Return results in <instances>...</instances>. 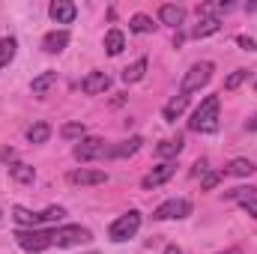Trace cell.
Masks as SVG:
<instances>
[{
  "instance_id": "1",
  "label": "cell",
  "mask_w": 257,
  "mask_h": 254,
  "mask_svg": "<svg viewBox=\"0 0 257 254\" xmlns=\"http://www.w3.org/2000/svg\"><path fill=\"white\" fill-rule=\"evenodd\" d=\"M218 108H221V99L218 96H206L194 108L192 120H189V129L192 132H200V135H212L218 129Z\"/></svg>"
},
{
  "instance_id": "2",
  "label": "cell",
  "mask_w": 257,
  "mask_h": 254,
  "mask_svg": "<svg viewBox=\"0 0 257 254\" xmlns=\"http://www.w3.org/2000/svg\"><path fill=\"white\" fill-rule=\"evenodd\" d=\"M12 218L21 224V227H39V224H45V221H63L66 218V209L63 206H48V209H42V212H30V209H24V206H12Z\"/></svg>"
},
{
  "instance_id": "3",
  "label": "cell",
  "mask_w": 257,
  "mask_h": 254,
  "mask_svg": "<svg viewBox=\"0 0 257 254\" xmlns=\"http://www.w3.org/2000/svg\"><path fill=\"white\" fill-rule=\"evenodd\" d=\"M212 72H215V66L209 63V60H200V63H194L192 69L186 72L183 84H180V93H183V96H189V93H197L200 87H206V84H209Z\"/></svg>"
},
{
  "instance_id": "4",
  "label": "cell",
  "mask_w": 257,
  "mask_h": 254,
  "mask_svg": "<svg viewBox=\"0 0 257 254\" xmlns=\"http://www.w3.org/2000/svg\"><path fill=\"white\" fill-rule=\"evenodd\" d=\"M15 242L24 248V251H45V248H51L54 245V236H51V230H39V227H33V230H18L15 233Z\"/></svg>"
},
{
  "instance_id": "5",
  "label": "cell",
  "mask_w": 257,
  "mask_h": 254,
  "mask_svg": "<svg viewBox=\"0 0 257 254\" xmlns=\"http://www.w3.org/2000/svg\"><path fill=\"white\" fill-rule=\"evenodd\" d=\"M138 227H141V212L138 209H128L126 215H120L108 227V236H111V242H126V239H132L138 233Z\"/></svg>"
},
{
  "instance_id": "6",
  "label": "cell",
  "mask_w": 257,
  "mask_h": 254,
  "mask_svg": "<svg viewBox=\"0 0 257 254\" xmlns=\"http://www.w3.org/2000/svg\"><path fill=\"white\" fill-rule=\"evenodd\" d=\"M51 236H54V245H57V248H72V245H84V242H90V230L81 227V224H63V227H54Z\"/></svg>"
},
{
  "instance_id": "7",
  "label": "cell",
  "mask_w": 257,
  "mask_h": 254,
  "mask_svg": "<svg viewBox=\"0 0 257 254\" xmlns=\"http://www.w3.org/2000/svg\"><path fill=\"white\" fill-rule=\"evenodd\" d=\"M186 215H192V203L186 197H171L153 212L156 221H171V218H186Z\"/></svg>"
},
{
  "instance_id": "8",
  "label": "cell",
  "mask_w": 257,
  "mask_h": 254,
  "mask_svg": "<svg viewBox=\"0 0 257 254\" xmlns=\"http://www.w3.org/2000/svg\"><path fill=\"white\" fill-rule=\"evenodd\" d=\"M105 153H108L105 141L102 138H93V135H87V138H81L75 144V159L78 162H93V159H102Z\"/></svg>"
},
{
  "instance_id": "9",
  "label": "cell",
  "mask_w": 257,
  "mask_h": 254,
  "mask_svg": "<svg viewBox=\"0 0 257 254\" xmlns=\"http://www.w3.org/2000/svg\"><path fill=\"white\" fill-rule=\"evenodd\" d=\"M227 197H230V200H239V206H242L248 215H254V218H257V189H254V186L230 189V191H227Z\"/></svg>"
},
{
  "instance_id": "10",
  "label": "cell",
  "mask_w": 257,
  "mask_h": 254,
  "mask_svg": "<svg viewBox=\"0 0 257 254\" xmlns=\"http://www.w3.org/2000/svg\"><path fill=\"white\" fill-rule=\"evenodd\" d=\"M174 171H177V165H174V162H165V165L153 168V171L141 180V186H144V189H159L162 183H168V180L174 177Z\"/></svg>"
},
{
  "instance_id": "11",
  "label": "cell",
  "mask_w": 257,
  "mask_h": 254,
  "mask_svg": "<svg viewBox=\"0 0 257 254\" xmlns=\"http://www.w3.org/2000/svg\"><path fill=\"white\" fill-rule=\"evenodd\" d=\"M66 180H69L72 186H102V183H108V174H105V171H90V168H81V171H72Z\"/></svg>"
},
{
  "instance_id": "12",
  "label": "cell",
  "mask_w": 257,
  "mask_h": 254,
  "mask_svg": "<svg viewBox=\"0 0 257 254\" xmlns=\"http://www.w3.org/2000/svg\"><path fill=\"white\" fill-rule=\"evenodd\" d=\"M111 87V78L105 75V72H90V75H84V81H81V90L87 93V96H99V93H105Z\"/></svg>"
},
{
  "instance_id": "13",
  "label": "cell",
  "mask_w": 257,
  "mask_h": 254,
  "mask_svg": "<svg viewBox=\"0 0 257 254\" xmlns=\"http://www.w3.org/2000/svg\"><path fill=\"white\" fill-rule=\"evenodd\" d=\"M48 15H51L57 24H72L75 15H78V9H75V3H69V0H54V3L48 6Z\"/></svg>"
},
{
  "instance_id": "14",
  "label": "cell",
  "mask_w": 257,
  "mask_h": 254,
  "mask_svg": "<svg viewBox=\"0 0 257 254\" xmlns=\"http://www.w3.org/2000/svg\"><path fill=\"white\" fill-rule=\"evenodd\" d=\"M141 144H144V138H128L123 144H117V147H108V153H105V159H128V156H135L138 150H141Z\"/></svg>"
},
{
  "instance_id": "15",
  "label": "cell",
  "mask_w": 257,
  "mask_h": 254,
  "mask_svg": "<svg viewBox=\"0 0 257 254\" xmlns=\"http://www.w3.org/2000/svg\"><path fill=\"white\" fill-rule=\"evenodd\" d=\"M66 45H69V33H66V30H51V33H45V39H42V51H45V54H60Z\"/></svg>"
},
{
  "instance_id": "16",
  "label": "cell",
  "mask_w": 257,
  "mask_h": 254,
  "mask_svg": "<svg viewBox=\"0 0 257 254\" xmlns=\"http://www.w3.org/2000/svg\"><path fill=\"white\" fill-rule=\"evenodd\" d=\"M159 18H162V24L183 27V21H186V9H183V6H174V3H165V6L159 9Z\"/></svg>"
},
{
  "instance_id": "17",
  "label": "cell",
  "mask_w": 257,
  "mask_h": 254,
  "mask_svg": "<svg viewBox=\"0 0 257 254\" xmlns=\"http://www.w3.org/2000/svg\"><path fill=\"white\" fill-rule=\"evenodd\" d=\"M186 108H189V96H183V93H180V96H174V99L162 108V117H165L168 123H177V117H183V111H186Z\"/></svg>"
},
{
  "instance_id": "18",
  "label": "cell",
  "mask_w": 257,
  "mask_h": 254,
  "mask_svg": "<svg viewBox=\"0 0 257 254\" xmlns=\"http://www.w3.org/2000/svg\"><path fill=\"white\" fill-rule=\"evenodd\" d=\"M183 147H186V144H183V138L177 135V138L162 141V144L156 147V156H159V159H174V156H180V153H183Z\"/></svg>"
},
{
  "instance_id": "19",
  "label": "cell",
  "mask_w": 257,
  "mask_h": 254,
  "mask_svg": "<svg viewBox=\"0 0 257 254\" xmlns=\"http://www.w3.org/2000/svg\"><path fill=\"white\" fill-rule=\"evenodd\" d=\"M9 177H12L15 183H24V186H27V183L36 180V171H33L30 165H24V162H12V165H9Z\"/></svg>"
},
{
  "instance_id": "20",
  "label": "cell",
  "mask_w": 257,
  "mask_h": 254,
  "mask_svg": "<svg viewBox=\"0 0 257 254\" xmlns=\"http://www.w3.org/2000/svg\"><path fill=\"white\" fill-rule=\"evenodd\" d=\"M123 48H126V36L120 30H108L105 33V51L111 57H117V54H123Z\"/></svg>"
},
{
  "instance_id": "21",
  "label": "cell",
  "mask_w": 257,
  "mask_h": 254,
  "mask_svg": "<svg viewBox=\"0 0 257 254\" xmlns=\"http://www.w3.org/2000/svg\"><path fill=\"white\" fill-rule=\"evenodd\" d=\"M221 30V21L218 18H200L197 24H194L192 36L194 39H203V36H212V33H218Z\"/></svg>"
},
{
  "instance_id": "22",
  "label": "cell",
  "mask_w": 257,
  "mask_h": 254,
  "mask_svg": "<svg viewBox=\"0 0 257 254\" xmlns=\"http://www.w3.org/2000/svg\"><path fill=\"white\" fill-rule=\"evenodd\" d=\"M54 81H57V72H51V69H48V72H42V75H36V78H33V84H30L33 96H45V93H48V87H51Z\"/></svg>"
},
{
  "instance_id": "23",
  "label": "cell",
  "mask_w": 257,
  "mask_h": 254,
  "mask_svg": "<svg viewBox=\"0 0 257 254\" xmlns=\"http://www.w3.org/2000/svg\"><path fill=\"white\" fill-rule=\"evenodd\" d=\"M15 51H18L15 36H3V39H0V69H3V66H9L12 60H15Z\"/></svg>"
},
{
  "instance_id": "24",
  "label": "cell",
  "mask_w": 257,
  "mask_h": 254,
  "mask_svg": "<svg viewBox=\"0 0 257 254\" xmlns=\"http://www.w3.org/2000/svg\"><path fill=\"white\" fill-rule=\"evenodd\" d=\"M144 75H147V60H144V57H141V60H135L132 66H126V69H123V81H126V84H138Z\"/></svg>"
},
{
  "instance_id": "25",
  "label": "cell",
  "mask_w": 257,
  "mask_h": 254,
  "mask_svg": "<svg viewBox=\"0 0 257 254\" xmlns=\"http://www.w3.org/2000/svg\"><path fill=\"white\" fill-rule=\"evenodd\" d=\"M254 171H257L254 162H248V159H233L227 165V174H233V177H251Z\"/></svg>"
},
{
  "instance_id": "26",
  "label": "cell",
  "mask_w": 257,
  "mask_h": 254,
  "mask_svg": "<svg viewBox=\"0 0 257 254\" xmlns=\"http://www.w3.org/2000/svg\"><path fill=\"white\" fill-rule=\"evenodd\" d=\"M51 138V126L48 123H33V126L27 129V141L30 144H45Z\"/></svg>"
},
{
  "instance_id": "27",
  "label": "cell",
  "mask_w": 257,
  "mask_h": 254,
  "mask_svg": "<svg viewBox=\"0 0 257 254\" xmlns=\"http://www.w3.org/2000/svg\"><path fill=\"white\" fill-rule=\"evenodd\" d=\"M153 18L150 15H132V21H128V30L132 33H153Z\"/></svg>"
},
{
  "instance_id": "28",
  "label": "cell",
  "mask_w": 257,
  "mask_h": 254,
  "mask_svg": "<svg viewBox=\"0 0 257 254\" xmlns=\"http://www.w3.org/2000/svg\"><path fill=\"white\" fill-rule=\"evenodd\" d=\"M60 135H63L66 141H81V138H87V126L84 123H66L60 129Z\"/></svg>"
},
{
  "instance_id": "29",
  "label": "cell",
  "mask_w": 257,
  "mask_h": 254,
  "mask_svg": "<svg viewBox=\"0 0 257 254\" xmlns=\"http://www.w3.org/2000/svg\"><path fill=\"white\" fill-rule=\"evenodd\" d=\"M248 78V69H236L233 75H227V81H224V90H236L242 81Z\"/></svg>"
},
{
  "instance_id": "30",
  "label": "cell",
  "mask_w": 257,
  "mask_h": 254,
  "mask_svg": "<svg viewBox=\"0 0 257 254\" xmlns=\"http://www.w3.org/2000/svg\"><path fill=\"white\" fill-rule=\"evenodd\" d=\"M236 45H239L242 51H257V42L251 36H236Z\"/></svg>"
},
{
  "instance_id": "31",
  "label": "cell",
  "mask_w": 257,
  "mask_h": 254,
  "mask_svg": "<svg viewBox=\"0 0 257 254\" xmlns=\"http://www.w3.org/2000/svg\"><path fill=\"white\" fill-rule=\"evenodd\" d=\"M218 180H221V174H206V177H203V189H215Z\"/></svg>"
},
{
  "instance_id": "32",
  "label": "cell",
  "mask_w": 257,
  "mask_h": 254,
  "mask_svg": "<svg viewBox=\"0 0 257 254\" xmlns=\"http://www.w3.org/2000/svg\"><path fill=\"white\" fill-rule=\"evenodd\" d=\"M0 162H9V165H12V162H15V150H12V147H3V150H0Z\"/></svg>"
},
{
  "instance_id": "33",
  "label": "cell",
  "mask_w": 257,
  "mask_h": 254,
  "mask_svg": "<svg viewBox=\"0 0 257 254\" xmlns=\"http://www.w3.org/2000/svg\"><path fill=\"white\" fill-rule=\"evenodd\" d=\"M200 174H206V162H203V159L194 165V177H200Z\"/></svg>"
},
{
  "instance_id": "34",
  "label": "cell",
  "mask_w": 257,
  "mask_h": 254,
  "mask_svg": "<svg viewBox=\"0 0 257 254\" xmlns=\"http://www.w3.org/2000/svg\"><path fill=\"white\" fill-rule=\"evenodd\" d=\"M165 254H183V251H180L177 245H168V248H165Z\"/></svg>"
},
{
  "instance_id": "35",
  "label": "cell",
  "mask_w": 257,
  "mask_h": 254,
  "mask_svg": "<svg viewBox=\"0 0 257 254\" xmlns=\"http://www.w3.org/2000/svg\"><path fill=\"white\" fill-rule=\"evenodd\" d=\"M248 132H257V117H251V120H248Z\"/></svg>"
},
{
  "instance_id": "36",
  "label": "cell",
  "mask_w": 257,
  "mask_h": 254,
  "mask_svg": "<svg viewBox=\"0 0 257 254\" xmlns=\"http://www.w3.org/2000/svg\"><path fill=\"white\" fill-rule=\"evenodd\" d=\"M245 12H257V3H248V6H245Z\"/></svg>"
},
{
  "instance_id": "37",
  "label": "cell",
  "mask_w": 257,
  "mask_h": 254,
  "mask_svg": "<svg viewBox=\"0 0 257 254\" xmlns=\"http://www.w3.org/2000/svg\"><path fill=\"white\" fill-rule=\"evenodd\" d=\"M218 254H239L236 248H227V251H218Z\"/></svg>"
},
{
  "instance_id": "38",
  "label": "cell",
  "mask_w": 257,
  "mask_h": 254,
  "mask_svg": "<svg viewBox=\"0 0 257 254\" xmlns=\"http://www.w3.org/2000/svg\"><path fill=\"white\" fill-rule=\"evenodd\" d=\"M254 90H257V81H254Z\"/></svg>"
}]
</instances>
